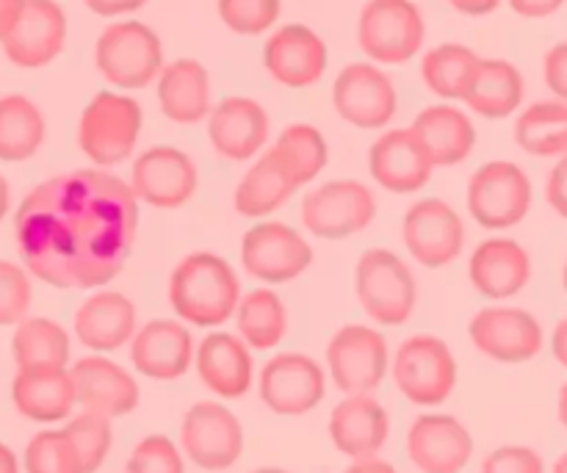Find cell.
<instances>
[{"instance_id":"cell-1","label":"cell","mask_w":567,"mask_h":473,"mask_svg":"<svg viewBox=\"0 0 567 473\" xmlns=\"http://www.w3.org/2000/svg\"><path fill=\"white\" fill-rule=\"evenodd\" d=\"M138 230V197L109 169H75L39 183L14 214L25 269L59 291L103 288L125 269Z\"/></svg>"},{"instance_id":"cell-2","label":"cell","mask_w":567,"mask_h":473,"mask_svg":"<svg viewBox=\"0 0 567 473\" xmlns=\"http://www.w3.org/2000/svg\"><path fill=\"white\" fill-rule=\"evenodd\" d=\"M241 302V280L225 258L214 253H192L169 277V305L186 325L214 327L233 319Z\"/></svg>"},{"instance_id":"cell-3","label":"cell","mask_w":567,"mask_h":473,"mask_svg":"<svg viewBox=\"0 0 567 473\" xmlns=\"http://www.w3.org/2000/svg\"><path fill=\"white\" fill-rule=\"evenodd\" d=\"M142 133V105L120 92H97L78 122V144L97 169L122 164L133 155Z\"/></svg>"},{"instance_id":"cell-4","label":"cell","mask_w":567,"mask_h":473,"mask_svg":"<svg viewBox=\"0 0 567 473\" xmlns=\"http://www.w3.org/2000/svg\"><path fill=\"white\" fill-rule=\"evenodd\" d=\"M354 288L365 316L382 327H399L410 321L419 302L413 271L391 249H365L360 255Z\"/></svg>"},{"instance_id":"cell-5","label":"cell","mask_w":567,"mask_h":473,"mask_svg":"<svg viewBox=\"0 0 567 473\" xmlns=\"http://www.w3.org/2000/svg\"><path fill=\"white\" fill-rule=\"evenodd\" d=\"M100 75L116 89H144L164 70V44L144 22H114L94 44Z\"/></svg>"},{"instance_id":"cell-6","label":"cell","mask_w":567,"mask_h":473,"mask_svg":"<svg viewBox=\"0 0 567 473\" xmlns=\"http://www.w3.org/2000/svg\"><path fill=\"white\" fill-rule=\"evenodd\" d=\"M426 25L413 0H369L360 11L358 42L374 64H408L424 48Z\"/></svg>"},{"instance_id":"cell-7","label":"cell","mask_w":567,"mask_h":473,"mask_svg":"<svg viewBox=\"0 0 567 473\" xmlns=\"http://www.w3.org/2000/svg\"><path fill=\"white\" fill-rule=\"evenodd\" d=\"M391 374L408 402L419 408H437L457 388V360L441 338L413 336L396 349Z\"/></svg>"},{"instance_id":"cell-8","label":"cell","mask_w":567,"mask_h":473,"mask_svg":"<svg viewBox=\"0 0 567 473\" xmlns=\"http://www.w3.org/2000/svg\"><path fill=\"white\" fill-rule=\"evenodd\" d=\"M535 188L529 175L513 161H491L468 181V210L487 230H507L529 216Z\"/></svg>"},{"instance_id":"cell-9","label":"cell","mask_w":567,"mask_h":473,"mask_svg":"<svg viewBox=\"0 0 567 473\" xmlns=\"http://www.w3.org/2000/svg\"><path fill=\"white\" fill-rule=\"evenodd\" d=\"M327 369L343 397L374 393L391 369L385 336L365 325L341 327L327 343Z\"/></svg>"},{"instance_id":"cell-10","label":"cell","mask_w":567,"mask_h":473,"mask_svg":"<svg viewBox=\"0 0 567 473\" xmlns=\"http://www.w3.org/2000/svg\"><path fill=\"white\" fill-rule=\"evenodd\" d=\"M313 264V247L305 236L282 222H258L244 233L241 241V266L249 277L266 282V286H282Z\"/></svg>"},{"instance_id":"cell-11","label":"cell","mask_w":567,"mask_h":473,"mask_svg":"<svg viewBox=\"0 0 567 473\" xmlns=\"http://www.w3.org/2000/svg\"><path fill=\"white\" fill-rule=\"evenodd\" d=\"M181 449L197 469L227 471L244 454V426L233 410L219 402H197L181 424Z\"/></svg>"},{"instance_id":"cell-12","label":"cell","mask_w":567,"mask_h":473,"mask_svg":"<svg viewBox=\"0 0 567 473\" xmlns=\"http://www.w3.org/2000/svg\"><path fill=\"white\" fill-rule=\"evenodd\" d=\"M374 216V194L360 181H330L302 199V225L324 241L358 236Z\"/></svg>"},{"instance_id":"cell-13","label":"cell","mask_w":567,"mask_h":473,"mask_svg":"<svg viewBox=\"0 0 567 473\" xmlns=\"http://www.w3.org/2000/svg\"><path fill=\"white\" fill-rule=\"evenodd\" d=\"M402 238L415 264L424 269H446L463 255L465 225L452 205L426 197L404 214Z\"/></svg>"},{"instance_id":"cell-14","label":"cell","mask_w":567,"mask_h":473,"mask_svg":"<svg viewBox=\"0 0 567 473\" xmlns=\"http://www.w3.org/2000/svg\"><path fill=\"white\" fill-rule=\"evenodd\" d=\"M258 393L271 413L297 419L324 402L327 374L310 354L282 352L260 371Z\"/></svg>"},{"instance_id":"cell-15","label":"cell","mask_w":567,"mask_h":473,"mask_svg":"<svg viewBox=\"0 0 567 473\" xmlns=\"http://www.w3.org/2000/svg\"><path fill=\"white\" fill-rule=\"evenodd\" d=\"M332 103L341 120L360 131H380L396 116L399 94L391 78L374 64H347L332 86Z\"/></svg>"},{"instance_id":"cell-16","label":"cell","mask_w":567,"mask_h":473,"mask_svg":"<svg viewBox=\"0 0 567 473\" xmlns=\"http://www.w3.org/2000/svg\"><path fill=\"white\" fill-rule=\"evenodd\" d=\"M199 172L192 155L183 150L158 144L133 161L131 188L138 203H147L161 210L183 208L197 194Z\"/></svg>"},{"instance_id":"cell-17","label":"cell","mask_w":567,"mask_h":473,"mask_svg":"<svg viewBox=\"0 0 567 473\" xmlns=\"http://www.w3.org/2000/svg\"><path fill=\"white\" fill-rule=\"evenodd\" d=\"M468 336L485 358L496 363H529L543 352V327L524 308H485L471 319Z\"/></svg>"},{"instance_id":"cell-18","label":"cell","mask_w":567,"mask_h":473,"mask_svg":"<svg viewBox=\"0 0 567 473\" xmlns=\"http://www.w3.org/2000/svg\"><path fill=\"white\" fill-rule=\"evenodd\" d=\"M408 457L421 473H463L474 457V438L454 415L424 413L408 430Z\"/></svg>"},{"instance_id":"cell-19","label":"cell","mask_w":567,"mask_h":473,"mask_svg":"<svg viewBox=\"0 0 567 473\" xmlns=\"http://www.w3.org/2000/svg\"><path fill=\"white\" fill-rule=\"evenodd\" d=\"M66 42V14L55 0H25L20 20L3 39L6 59L22 70H39L59 59Z\"/></svg>"},{"instance_id":"cell-20","label":"cell","mask_w":567,"mask_h":473,"mask_svg":"<svg viewBox=\"0 0 567 473\" xmlns=\"http://www.w3.org/2000/svg\"><path fill=\"white\" fill-rule=\"evenodd\" d=\"M369 172L388 192L415 194L430 183L435 164L413 127H396L371 144Z\"/></svg>"},{"instance_id":"cell-21","label":"cell","mask_w":567,"mask_h":473,"mask_svg":"<svg viewBox=\"0 0 567 473\" xmlns=\"http://www.w3.org/2000/svg\"><path fill=\"white\" fill-rule=\"evenodd\" d=\"M264 66L277 83L288 89H305L321 81L327 70L324 39L308 25H282L264 44Z\"/></svg>"},{"instance_id":"cell-22","label":"cell","mask_w":567,"mask_h":473,"mask_svg":"<svg viewBox=\"0 0 567 473\" xmlns=\"http://www.w3.org/2000/svg\"><path fill=\"white\" fill-rule=\"evenodd\" d=\"M75 382L78 404L105 419H122L138 408V382L114 360L103 354H86L70 369Z\"/></svg>"},{"instance_id":"cell-23","label":"cell","mask_w":567,"mask_h":473,"mask_svg":"<svg viewBox=\"0 0 567 473\" xmlns=\"http://www.w3.org/2000/svg\"><path fill=\"white\" fill-rule=\"evenodd\" d=\"M194 338L188 327L172 319L147 321L131 341V363L155 382L181 380L194 363Z\"/></svg>"},{"instance_id":"cell-24","label":"cell","mask_w":567,"mask_h":473,"mask_svg":"<svg viewBox=\"0 0 567 473\" xmlns=\"http://www.w3.org/2000/svg\"><path fill=\"white\" fill-rule=\"evenodd\" d=\"M302 188L297 166L280 147H269L241 177L233 205L247 219H266Z\"/></svg>"},{"instance_id":"cell-25","label":"cell","mask_w":567,"mask_h":473,"mask_svg":"<svg viewBox=\"0 0 567 473\" xmlns=\"http://www.w3.org/2000/svg\"><path fill=\"white\" fill-rule=\"evenodd\" d=\"M72 330L89 352H116L136 338V305L120 291H94L75 310Z\"/></svg>"},{"instance_id":"cell-26","label":"cell","mask_w":567,"mask_h":473,"mask_svg":"<svg viewBox=\"0 0 567 473\" xmlns=\"http://www.w3.org/2000/svg\"><path fill=\"white\" fill-rule=\"evenodd\" d=\"M208 138L227 161H249L269 142V114L252 97H225L208 116Z\"/></svg>"},{"instance_id":"cell-27","label":"cell","mask_w":567,"mask_h":473,"mask_svg":"<svg viewBox=\"0 0 567 473\" xmlns=\"http://www.w3.org/2000/svg\"><path fill=\"white\" fill-rule=\"evenodd\" d=\"M391 435V415L374 393L347 397L330 415V441L349 460H369L382 452Z\"/></svg>"},{"instance_id":"cell-28","label":"cell","mask_w":567,"mask_h":473,"mask_svg":"<svg viewBox=\"0 0 567 473\" xmlns=\"http://www.w3.org/2000/svg\"><path fill=\"white\" fill-rule=\"evenodd\" d=\"M194 363L203 385L219 399H241L252 388V354L247 343L233 332H208L199 341Z\"/></svg>"},{"instance_id":"cell-29","label":"cell","mask_w":567,"mask_h":473,"mask_svg":"<svg viewBox=\"0 0 567 473\" xmlns=\"http://www.w3.org/2000/svg\"><path fill=\"white\" fill-rule=\"evenodd\" d=\"M11 402L17 413L33 424L70 421L78 404L70 369H17L11 382Z\"/></svg>"},{"instance_id":"cell-30","label":"cell","mask_w":567,"mask_h":473,"mask_svg":"<svg viewBox=\"0 0 567 473\" xmlns=\"http://www.w3.org/2000/svg\"><path fill=\"white\" fill-rule=\"evenodd\" d=\"M471 282L487 299H509L532 280V258L515 238H487L468 264Z\"/></svg>"},{"instance_id":"cell-31","label":"cell","mask_w":567,"mask_h":473,"mask_svg":"<svg viewBox=\"0 0 567 473\" xmlns=\"http://www.w3.org/2000/svg\"><path fill=\"white\" fill-rule=\"evenodd\" d=\"M158 103L166 120L175 125H197L208 120L210 75L197 59H177L166 64L158 75Z\"/></svg>"},{"instance_id":"cell-32","label":"cell","mask_w":567,"mask_h":473,"mask_svg":"<svg viewBox=\"0 0 567 473\" xmlns=\"http://www.w3.org/2000/svg\"><path fill=\"white\" fill-rule=\"evenodd\" d=\"M410 127H413L415 136L421 138V144L426 147V153H430L432 164L435 166L463 164V161L474 153V122L468 120V114L454 109V105H430V109H424L415 116Z\"/></svg>"},{"instance_id":"cell-33","label":"cell","mask_w":567,"mask_h":473,"mask_svg":"<svg viewBox=\"0 0 567 473\" xmlns=\"http://www.w3.org/2000/svg\"><path fill=\"white\" fill-rule=\"evenodd\" d=\"M463 100L485 120H507L524 103V75L513 61L482 59Z\"/></svg>"},{"instance_id":"cell-34","label":"cell","mask_w":567,"mask_h":473,"mask_svg":"<svg viewBox=\"0 0 567 473\" xmlns=\"http://www.w3.org/2000/svg\"><path fill=\"white\" fill-rule=\"evenodd\" d=\"M236 327L238 338L249 349L269 352V349L280 347L288 332L286 302L271 288H255V291L244 294L241 302H238Z\"/></svg>"},{"instance_id":"cell-35","label":"cell","mask_w":567,"mask_h":473,"mask_svg":"<svg viewBox=\"0 0 567 473\" xmlns=\"http://www.w3.org/2000/svg\"><path fill=\"white\" fill-rule=\"evenodd\" d=\"M515 142L535 158H563L567 155V103L540 100L520 111L515 120Z\"/></svg>"},{"instance_id":"cell-36","label":"cell","mask_w":567,"mask_h":473,"mask_svg":"<svg viewBox=\"0 0 567 473\" xmlns=\"http://www.w3.org/2000/svg\"><path fill=\"white\" fill-rule=\"evenodd\" d=\"M44 116L22 94L0 97V161L20 164L33 158L44 144Z\"/></svg>"},{"instance_id":"cell-37","label":"cell","mask_w":567,"mask_h":473,"mask_svg":"<svg viewBox=\"0 0 567 473\" xmlns=\"http://www.w3.org/2000/svg\"><path fill=\"white\" fill-rule=\"evenodd\" d=\"M17 369H66L70 366V332L50 319H25L11 336Z\"/></svg>"},{"instance_id":"cell-38","label":"cell","mask_w":567,"mask_h":473,"mask_svg":"<svg viewBox=\"0 0 567 473\" xmlns=\"http://www.w3.org/2000/svg\"><path fill=\"white\" fill-rule=\"evenodd\" d=\"M480 55L465 44H441L432 48L421 61V75L430 86L432 94L443 100H463L471 86L476 66H480Z\"/></svg>"},{"instance_id":"cell-39","label":"cell","mask_w":567,"mask_h":473,"mask_svg":"<svg viewBox=\"0 0 567 473\" xmlns=\"http://www.w3.org/2000/svg\"><path fill=\"white\" fill-rule=\"evenodd\" d=\"M66 438L75 446L78 457L86 473H97L100 465L105 463L111 452V443H114V430H111V419L97 413H89L81 410L78 415H72L64 426Z\"/></svg>"},{"instance_id":"cell-40","label":"cell","mask_w":567,"mask_h":473,"mask_svg":"<svg viewBox=\"0 0 567 473\" xmlns=\"http://www.w3.org/2000/svg\"><path fill=\"white\" fill-rule=\"evenodd\" d=\"M25 473H86L64 430H44L28 441L22 454Z\"/></svg>"},{"instance_id":"cell-41","label":"cell","mask_w":567,"mask_h":473,"mask_svg":"<svg viewBox=\"0 0 567 473\" xmlns=\"http://www.w3.org/2000/svg\"><path fill=\"white\" fill-rule=\"evenodd\" d=\"M275 144L288 155V158H291V164L297 166L299 177H302V186L305 183L316 181V177L324 172L330 150H327V142L324 136H321L319 127L305 125V122H299V125H288Z\"/></svg>"},{"instance_id":"cell-42","label":"cell","mask_w":567,"mask_h":473,"mask_svg":"<svg viewBox=\"0 0 567 473\" xmlns=\"http://www.w3.org/2000/svg\"><path fill=\"white\" fill-rule=\"evenodd\" d=\"M219 17L233 33L258 37L280 17V0H219Z\"/></svg>"},{"instance_id":"cell-43","label":"cell","mask_w":567,"mask_h":473,"mask_svg":"<svg viewBox=\"0 0 567 473\" xmlns=\"http://www.w3.org/2000/svg\"><path fill=\"white\" fill-rule=\"evenodd\" d=\"M31 302L33 288L28 271L11 260H0V327L25 321Z\"/></svg>"},{"instance_id":"cell-44","label":"cell","mask_w":567,"mask_h":473,"mask_svg":"<svg viewBox=\"0 0 567 473\" xmlns=\"http://www.w3.org/2000/svg\"><path fill=\"white\" fill-rule=\"evenodd\" d=\"M125 473H186L183 452L166 435H147L136 443Z\"/></svg>"},{"instance_id":"cell-45","label":"cell","mask_w":567,"mask_h":473,"mask_svg":"<svg viewBox=\"0 0 567 473\" xmlns=\"http://www.w3.org/2000/svg\"><path fill=\"white\" fill-rule=\"evenodd\" d=\"M480 473H546V463L529 446H498L482 460Z\"/></svg>"},{"instance_id":"cell-46","label":"cell","mask_w":567,"mask_h":473,"mask_svg":"<svg viewBox=\"0 0 567 473\" xmlns=\"http://www.w3.org/2000/svg\"><path fill=\"white\" fill-rule=\"evenodd\" d=\"M543 78L546 86L551 89L554 97L567 103V42L554 44L543 59Z\"/></svg>"},{"instance_id":"cell-47","label":"cell","mask_w":567,"mask_h":473,"mask_svg":"<svg viewBox=\"0 0 567 473\" xmlns=\"http://www.w3.org/2000/svg\"><path fill=\"white\" fill-rule=\"evenodd\" d=\"M546 199L563 219H567V155L557 158L546 177Z\"/></svg>"},{"instance_id":"cell-48","label":"cell","mask_w":567,"mask_h":473,"mask_svg":"<svg viewBox=\"0 0 567 473\" xmlns=\"http://www.w3.org/2000/svg\"><path fill=\"white\" fill-rule=\"evenodd\" d=\"M567 0H509V9L526 20H543V17L557 14Z\"/></svg>"},{"instance_id":"cell-49","label":"cell","mask_w":567,"mask_h":473,"mask_svg":"<svg viewBox=\"0 0 567 473\" xmlns=\"http://www.w3.org/2000/svg\"><path fill=\"white\" fill-rule=\"evenodd\" d=\"M83 3H86L89 11L100 17H120L147 6V0H83Z\"/></svg>"},{"instance_id":"cell-50","label":"cell","mask_w":567,"mask_h":473,"mask_svg":"<svg viewBox=\"0 0 567 473\" xmlns=\"http://www.w3.org/2000/svg\"><path fill=\"white\" fill-rule=\"evenodd\" d=\"M22 6H25V0H0V42L9 37L14 22L20 20Z\"/></svg>"},{"instance_id":"cell-51","label":"cell","mask_w":567,"mask_h":473,"mask_svg":"<svg viewBox=\"0 0 567 473\" xmlns=\"http://www.w3.org/2000/svg\"><path fill=\"white\" fill-rule=\"evenodd\" d=\"M449 3H452L457 11H463V14L482 17V14H491V11H496L498 6H502V0H449Z\"/></svg>"},{"instance_id":"cell-52","label":"cell","mask_w":567,"mask_h":473,"mask_svg":"<svg viewBox=\"0 0 567 473\" xmlns=\"http://www.w3.org/2000/svg\"><path fill=\"white\" fill-rule=\"evenodd\" d=\"M551 354H554V360H557L559 366H565V369H567V316L563 321H559L557 327H554Z\"/></svg>"},{"instance_id":"cell-53","label":"cell","mask_w":567,"mask_h":473,"mask_svg":"<svg viewBox=\"0 0 567 473\" xmlns=\"http://www.w3.org/2000/svg\"><path fill=\"white\" fill-rule=\"evenodd\" d=\"M343 473H399V471L393 469L391 463H385V460L369 457V460H352V465H349Z\"/></svg>"},{"instance_id":"cell-54","label":"cell","mask_w":567,"mask_h":473,"mask_svg":"<svg viewBox=\"0 0 567 473\" xmlns=\"http://www.w3.org/2000/svg\"><path fill=\"white\" fill-rule=\"evenodd\" d=\"M0 473H22L20 460H17V454L6 443H0Z\"/></svg>"},{"instance_id":"cell-55","label":"cell","mask_w":567,"mask_h":473,"mask_svg":"<svg viewBox=\"0 0 567 473\" xmlns=\"http://www.w3.org/2000/svg\"><path fill=\"white\" fill-rule=\"evenodd\" d=\"M9 203H11V188L9 183H6V177L0 175V222H3L6 214H9Z\"/></svg>"},{"instance_id":"cell-56","label":"cell","mask_w":567,"mask_h":473,"mask_svg":"<svg viewBox=\"0 0 567 473\" xmlns=\"http://www.w3.org/2000/svg\"><path fill=\"white\" fill-rule=\"evenodd\" d=\"M557 415H559V424L567 430V382L559 388V399H557Z\"/></svg>"},{"instance_id":"cell-57","label":"cell","mask_w":567,"mask_h":473,"mask_svg":"<svg viewBox=\"0 0 567 473\" xmlns=\"http://www.w3.org/2000/svg\"><path fill=\"white\" fill-rule=\"evenodd\" d=\"M551 473H567V452H565V454H559V457L554 460Z\"/></svg>"},{"instance_id":"cell-58","label":"cell","mask_w":567,"mask_h":473,"mask_svg":"<svg viewBox=\"0 0 567 473\" xmlns=\"http://www.w3.org/2000/svg\"><path fill=\"white\" fill-rule=\"evenodd\" d=\"M252 473H291V471H286V469H271V465H269V469H255Z\"/></svg>"},{"instance_id":"cell-59","label":"cell","mask_w":567,"mask_h":473,"mask_svg":"<svg viewBox=\"0 0 567 473\" xmlns=\"http://www.w3.org/2000/svg\"><path fill=\"white\" fill-rule=\"evenodd\" d=\"M563 288H565V294H567V260H565V266H563Z\"/></svg>"}]
</instances>
